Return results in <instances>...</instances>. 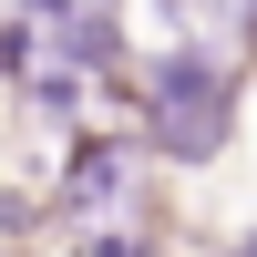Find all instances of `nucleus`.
Here are the masks:
<instances>
[{"mask_svg":"<svg viewBox=\"0 0 257 257\" xmlns=\"http://www.w3.org/2000/svg\"><path fill=\"white\" fill-rule=\"evenodd\" d=\"M31 52H41V31H31V21H0V72H21Z\"/></svg>","mask_w":257,"mask_h":257,"instance_id":"423d86ee","label":"nucleus"},{"mask_svg":"<svg viewBox=\"0 0 257 257\" xmlns=\"http://www.w3.org/2000/svg\"><path fill=\"white\" fill-rule=\"evenodd\" d=\"M165 21H185V31H247L257 0H165Z\"/></svg>","mask_w":257,"mask_h":257,"instance_id":"7ed1b4c3","label":"nucleus"},{"mask_svg":"<svg viewBox=\"0 0 257 257\" xmlns=\"http://www.w3.org/2000/svg\"><path fill=\"white\" fill-rule=\"evenodd\" d=\"M226 257H257V237H237V247H226Z\"/></svg>","mask_w":257,"mask_h":257,"instance_id":"6e6552de","label":"nucleus"},{"mask_svg":"<svg viewBox=\"0 0 257 257\" xmlns=\"http://www.w3.org/2000/svg\"><path fill=\"white\" fill-rule=\"evenodd\" d=\"M82 11H113V0H31L21 21H82Z\"/></svg>","mask_w":257,"mask_h":257,"instance_id":"0eeeda50","label":"nucleus"},{"mask_svg":"<svg viewBox=\"0 0 257 257\" xmlns=\"http://www.w3.org/2000/svg\"><path fill=\"white\" fill-rule=\"evenodd\" d=\"M31 103H41L52 123H72V103H82V72H62V62H41V72H31Z\"/></svg>","mask_w":257,"mask_h":257,"instance_id":"20e7f679","label":"nucleus"},{"mask_svg":"<svg viewBox=\"0 0 257 257\" xmlns=\"http://www.w3.org/2000/svg\"><path fill=\"white\" fill-rule=\"evenodd\" d=\"M82 257H165V247L134 237V226H93V237H82Z\"/></svg>","mask_w":257,"mask_h":257,"instance_id":"39448f33","label":"nucleus"},{"mask_svg":"<svg viewBox=\"0 0 257 257\" xmlns=\"http://www.w3.org/2000/svg\"><path fill=\"white\" fill-rule=\"evenodd\" d=\"M123 196H134V144L123 134H82L62 185H52V216H113Z\"/></svg>","mask_w":257,"mask_h":257,"instance_id":"f03ea898","label":"nucleus"},{"mask_svg":"<svg viewBox=\"0 0 257 257\" xmlns=\"http://www.w3.org/2000/svg\"><path fill=\"white\" fill-rule=\"evenodd\" d=\"M237 134V62L216 41H175V52L134 62V144L165 165H216Z\"/></svg>","mask_w":257,"mask_h":257,"instance_id":"f257e3e1","label":"nucleus"}]
</instances>
